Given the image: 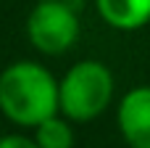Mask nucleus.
<instances>
[{
    "mask_svg": "<svg viewBox=\"0 0 150 148\" xmlns=\"http://www.w3.org/2000/svg\"><path fill=\"white\" fill-rule=\"evenodd\" d=\"M0 148H40V146L34 138H26V135H3Z\"/></svg>",
    "mask_w": 150,
    "mask_h": 148,
    "instance_id": "0eeeda50",
    "label": "nucleus"
},
{
    "mask_svg": "<svg viewBox=\"0 0 150 148\" xmlns=\"http://www.w3.org/2000/svg\"><path fill=\"white\" fill-rule=\"evenodd\" d=\"M100 19L121 32L142 29L150 21V0H95Z\"/></svg>",
    "mask_w": 150,
    "mask_h": 148,
    "instance_id": "39448f33",
    "label": "nucleus"
},
{
    "mask_svg": "<svg viewBox=\"0 0 150 148\" xmlns=\"http://www.w3.org/2000/svg\"><path fill=\"white\" fill-rule=\"evenodd\" d=\"M116 122L129 148H150V85H140L124 93Z\"/></svg>",
    "mask_w": 150,
    "mask_h": 148,
    "instance_id": "20e7f679",
    "label": "nucleus"
},
{
    "mask_svg": "<svg viewBox=\"0 0 150 148\" xmlns=\"http://www.w3.org/2000/svg\"><path fill=\"white\" fill-rule=\"evenodd\" d=\"M113 74L105 64L95 58H84L74 64L58 82L61 114L71 122H92L98 119L113 101Z\"/></svg>",
    "mask_w": 150,
    "mask_h": 148,
    "instance_id": "f03ea898",
    "label": "nucleus"
},
{
    "mask_svg": "<svg viewBox=\"0 0 150 148\" xmlns=\"http://www.w3.org/2000/svg\"><path fill=\"white\" fill-rule=\"evenodd\" d=\"M34 140L40 148H74V127L71 119L66 117H47L45 122H40L34 127Z\"/></svg>",
    "mask_w": 150,
    "mask_h": 148,
    "instance_id": "423d86ee",
    "label": "nucleus"
},
{
    "mask_svg": "<svg viewBox=\"0 0 150 148\" xmlns=\"http://www.w3.org/2000/svg\"><path fill=\"white\" fill-rule=\"evenodd\" d=\"M26 37L34 50L61 56L79 40V16L69 0H37L26 16Z\"/></svg>",
    "mask_w": 150,
    "mask_h": 148,
    "instance_id": "7ed1b4c3",
    "label": "nucleus"
},
{
    "mask_svg": "<svg viewBox=\"0 0 150 148\" xmlns=\"http://www.w3.org/2000/svg\"><path fill=\"white\" fill-rule=\"evenodd\" d=\"M0 111L18 127H37L61 111L58 79L37 61H13L0 71Z\"/></svg>",
    "mask_w": 150,
    "mask_h": 148,
    "instance_id": "f257e3e1",
    "label": "nucleus"
}]
</instances>
